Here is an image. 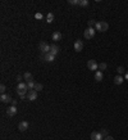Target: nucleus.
I'll list each match as a JSON object with an SVG mask.
<instances>
[{"label": "nucleus", "instance_id": "12", "mask_svg": "<svg viewBox=\"0 0 128 140\" xmlns=\"http://www.w3.org/2000/svg\"><path fill=\"white\" fill-rule=\"evenodd\" d=\"M59 50H60V49H59L58 45H55V44H51V45H50V53H51L52 55H56L58 53H59Z\"/></svg>", "mask_w": 128, "mask_h": 140}, {"label": "nucleus", "instance_id": "4", "mask_svg": "<svg viewBox=\"0 0 128 140\" xmlns=\"http://www.w3.org/2000/svg\"><path fill=\"white\" fill-rule=\"evenodd\" d=\"M83 36L86 37V39H92L94 36H95V28H91V27H87L86 30H84V32H83Z\"/></svg>", "mask_w": 128, "mask_h": 140}, {"label": "nucleus", "instance_id": "3", "mask_svg": "<svg viewBox=\"0 0 128 140\" xmlns=\"http://www.w3.org/2000/svg\"><path fill=\"white\" fill-rule=\"evenodd\" d=\"M38 48H40V50H41L42 54H48V53H50V45H49V44H46L45 41L40 42Z\"/></svg>", "mask_w": 128, "mask_h": 140}, {"label": "nucleus", "instance_id": "23", "mask_svg": "<svg viewBox=\"0 0 128 140\" xmlns=\"http://www.w3.org/2000/svg\"><path fill=\"white\" fill-rule=\"evenodd\" d=\"M100 134H101V136L105 139L106 136H109V134H108V130H105V128H102V130H100Z\"/></svg>", "mask_w": 128, "mask_h": 140}, {"label": "nucleus", "instance_id": "28", "mask_svg": "<svg viewBox=\"0 0 128 140\" xmlns=\"http://www.w3.org/2000/svg\"><path fill=\"white\" fill-rule=\"evenodd\" d=\"M35 18H36V19H42V14H41V13H36V14H35Z\"/></svg>", "mask_w": 128, "mask_h": 140}, {"label": "nucleus", "instance_id": "5", "mask_svg": "<svg viewBox=\"0 0 128 140\" xmlns=\"http://www.w3.org/2000/svg\"><path fill=\"white\" fill-rule=\"evenodd\" d=\"M87 67L90 68V71H96V69L99 68V64H98V62H96V60L91 59V60L87 62Z\"/></svg>", "mask_w": 128, "mask_h": 140}, {"label": "nucleus", "instance_id": "1", "mask_svg": "<svg viewBox=\"0 0 128 140\" xmlns=\"http://www.w3.org/2000/svg\"><path fill=\"white\" fill-rule=\"evenodd\" d=\"M27 93H28V88H27V82H19L17 86V94L19 95L20 99H26L27 98Z\"/></svg>", "mask_w": 128, "mask_h": 140}, {"label": "nucleus", "instance_id": "19", "mask_svg": "<svg viewBox=\"0 0 128 140\" xmlns=\"http://www.w3.org/2000/svg\"><path fill=\"white\" fill-rule=\"evenodd\" d=\"M35 86H36V84H35L34 80H31V81L27 82V88H28V89H35Z\"/></svg>", "mask_w": 128, "mask_h": 140}, {"label": "nucleus", "instance_id": "2", "mask_svg": "<svg viewBox=\"0 0 128 140\" xmlns=\"http://www.w3.org/2000/svg\"><path fill=\"white\" fill-rule=\"evenodd\" d=\"M95 27H96V30H98L99 32H105V31H108L109 25H108V22H105V21H101V22L96 23Z\"/></svg>", "mask_w": 128, "mask_h": 140}, {"label": "nucleus", "instance_id": "32", "mask_svg": "<svg viewBox=\"0 0 128 140\" xmlns=\"http://www.w3.org/2000/svg\"><path fill=\"white\" fill-rule=\"evenodd\" d=\"M17 104V100H12V105H16Z\"/></svg>", "mask_w": 128, "mask_h": 140}, {"label": "nucleus", "instance_id": "26", "mask_svg": "<svg viewBox=\"0 0 128 140\" xmlns=\"http://www.w3.org/2000/svg\"><path fill=\"white\" fill-rule=\"evenodd\" d=\"M5 90H6V86H5V85H2V86H0V91H2V94H5Z\"/></svg>", "mask_w": 128, "mask_h": 140}, {"label": "nucleus", "instance_id": "10", "mask_svg": "<svg viewBox=\"0 0 128 140\" xmlns=\"http://www.w3.org/2000/svg\"><path fill=\"white\" fill-rule=\"evenodd\" d=\"M91 140H104V137L101 136L100 131H94L91 134Z\"/></svg>", "mask_w": 128, "mask_h": 140}, {"label": "nucleus", "instance_id": "14", "mask_svg": "<svg viewBox=\"0 0 128 140\" xmlns=\"http://www.w3.org/2000/svg\"><path fill=\"white\" fill-rule=\"evenodd\" d=\"M55 59V55H52L51 53H48V54H44V60L45 62H52Z\"/></svg>", "mask_w": 128, "mask_h": 140}, {"label": "nucleus", "instance_id": "7", "mask_svg": "<svg viewBox=\"0 0 128 140\" xmlns=\"http://www.w3.org/2000/svg\"><path fill=\"white\" fill-rule=\"evenodd\" d=\"M16 114H17V107L16 105H12L6 109V116L8 117H14Z\"/></svg>", "mask_w": 128, "mask_h": 140}, {"label": "nucleus", "instance_id": "30", "mask_svg": "<svg viewBox=\"0 0 128 140\" xmlns=\"http://www.w3.org/2000/svg\"><path fill=\"white\" fill-rule=\"evenodd\" d=\"M104 140H114V139H113V137H112V136H106V137H105V139H104Z\"/></svg>", "mask_w": 128, "mask_h": 140}, {"label": "nucleus", "instance_id": "11", "mask_svg": "<svg viewBox=\"0 0 128 140\" xmlns=\"http://www.w3.org/2000/svg\"><path fill=\"white\" fill-rule=\"evenodd\" d=\"M0 100H2L3 103H12V98H10V95L8 94H2V96H0Z\"/></svg>", "mask_w": 128, "mask_h": 140}, {"label": "nucleus", "instance_id": "24", "mask_svg": "<svg viewBox=\"0 0 128 140\" xmlns=\"http://www.w3.org/2000/svg\"><path fill=\"white\" fill-rule=\"evenodd\" d=\"M42 89H44L42 84H36V86H35V89H34V90H36V91H41Z\"/></svg>", "mask_w": 128, "mask_h": 140}, {"label": "nucleus", "instance_id": "8", "mask_svg": "<svg viewBox=\"0 0 128 140\" xmlns=\"http://www.w3.org/2000/svg\"><path fill=\"white\" fill-rule=\"evenodd\" d=\"M83 49V41L82 40H76V41H74V50H76V51H81Z\"/></svg>", "mask_w": 128, "mask_h": 140}, {"label": "nucleus", "instance_id": "15", "mask_svg": "<svg viewBox=\"0 0 128 140\" xmlns=\"http://www.w3.org/2000/svg\"><path fill=\"white\" fill-rule=\"evenodd\" d=\"M51 39L54 40V41H58V40H60L62 39V34L59 31H55L54 34H52V36H51Z\"/></svg>", "mask_w": 128, "mask_h": 140}, {"label": "nucleus", "instance_id": "17", "mask_svg": "<svg viewBox=\"0 0 128 140\" xmlns=\"http://www.w3.org/2000/svg\"><path fill=\"white\" fill-rule=\"evenodd\" d=\"M23 79L28 82V81H31V80H34V79H32V73L31 72H26L24 75H23Z\"/></svg>", "mask_w": 128, "mask_h": 140}, {"label": "nucleus", "instance_id": "22", "mask_svg": "<svg viewBox=\"0 0 128 140\" xmlns=\"http://www.w3.org/2000/svg\"><path fill=\"white\" fill-rule=\"evenodd\" d=\"M96 23H98V22H96V21H95V19H90V21H88V27L94 28V27L96 26Z\"/></svg>", "mask_w": 128, "mask_h": 140}, {"label": "nucleus", "instance_id": "6", "mask_svg": "<svg viewBox=\"0 0 128 140\" xmlns=\"http://www.w3.org/2000/svg\"><path fill=\"white\" fill-rule=\"evenodd\" d=\"M27 99L31 100V102L36 100V99H37V91H36V90H30V91L27 93Z\"/></svg>", "mask_w": 128, "mask_h": 140}, {"label": "nucleus", "instance_id": "9", "mask_svg": "<svg viewBox=\"0 0 128 140\" xmlns=\"http://www.w3.org/2000/svg\"><path fill=\"white\" fill-rule=\"evenodd\" d=\"M27 128H28V122L27 121H22V122H19V125H18V130L19 131H26L27 130Z\"/></svg>", "mask_w": 128, "mask_h": 140}, {"label": "nucleus", "instance_id": "20", "mask_svg": "<svg viewBox=\"0 0 128 140\" xmlns=\"http://www.w3.org/2000/svg\"><path fill=\"white\" fill-rule=\"evenodd\" d=\"M78 5H80V7H87V5H88V2H87V0H80V2H78Z\"/></svg>", "mask_w": 128, "mask_h": 140}, {"label": "nucleus", "instance_id": "29", "mask_svg": "<svg viewBox=\"0 0 128 140\" xmlns=\"http://www.w3.org/2000/svg\"><path fill=\"white\" fill-rule=\"evenodd\" d=\"M22 80H23V77H22V76H19V75H18V76H17V81H18V84H19L20 81H22Z\"/></svg>", "mask_w": 128, "mask_h": 140}, {"label": "nucleus", "instance_id": "25", "mask_svg": "<svg viewBox=\"0 0 128 140\" xmlns=\"http://www.w3.org/2000/svg\"><path fill=\"white\" fill-rule=\"evenodd\" d=\"M99 68H100V71H101V72H102V71H105V69H106V63H100Z\"/></svg>", "mask_w": 128, "mask_h": 140}, {"label": "nucleus", "instance_id": "13", "mask_svg": "<svg viewBox=\"0 0 128 140\" xmlns=\"http://www.w3.org/2000/svg\"><path fill=\"white\" fill-rule=\"evenodd\" d=\"M123 81H124V77L120 76V75H118V76L114 77V84H115V85H122Z\"/></svg>", "mask_w": 128, "mask_h": 140}, {"label": "nucleus", "instance_id": "16", "mask_svg": "<svg viewBox=\"0 0 128 140\" xmlns=\"http://www.w3.org/2000/svg\"><path fill=\"white\" fill-rule=\"evenodd\" d=\"M102 72L101 71H96V73H95V80L98 81V82H100L101 80H102Z\"/></svg>", "mask_w": 128, "mask_h": 140}, {"label": "nucleus", "instance_id": "31", "mask_svg": "<svg viewBox=\"0 0 128 140\" xmlns=\"http://www.w3.org/2000/svg\"><path fill=\"white\" fill-rule=\"evenodd\" d=\"M124 79H126V80H128V71L124 73Z\"/></svg>", "mask_w": 128, "mask_h": 140}, {"label": "nucleus", "instance_id": "21", "mask_svg": "<svg viewBox=\"0 0 128 140\" xmlns=\"http://www.w3.org/2000/svg\"><path fill=\"white\" fill-rule=\"evenodd\" d=\"M116 72H118V73L120 75V76H122V75H123V73H126V69H124V67L119 66L118 68H116Z\"/></svg>", "mask_w": 128, "mask_h": 140}, {"label": "nucleus", "instance_id": "18", "mask_svg": "<svg viewBox=\"0 0 128 140\" xmlns=\"http://www.w3.org/2000/svg\"><path fill=\"white\" fill-rule=\"evenodd\" d=\"M52 21H54V14H52V13H49V14L46 16V22H48V23H51Z\"/></svg>", "mask_w": 128, "mask_h": 140}, {"label": "nucleus", "instance_id": "27", "mask_svg": "<svg viewBox=\"0 0 128 140\" xmlns=\"http://www.w3.org/2000/svg\"><path fill=\"white\" fill-rule=\"evenodd\" d=\"M69 4H72V5H78V2H77V0H69Z\"/></svg>", "mask_w": 128, "mask_h": 140}]
</instances>
